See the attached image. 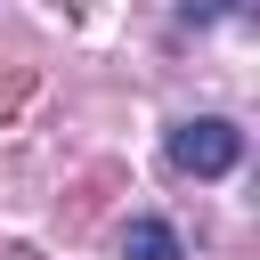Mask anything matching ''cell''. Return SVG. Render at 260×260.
I'll list each match as a JSON object with an SVG mask.
<instances>
[{
  "label": "cell",
  "instance_id": "1",
  "mask_svg": "<svg viewBox=\"0 0 260 260\" xmlns=\"http://www.w3.org/2000/svg\"><path fill=\"white\" fill-rule=\"evenodd\" d=\"M171 162H179V171H195V179H228V171L244 162V130H236V122H219V114H195V122H179V130H171Z\"/></svg>",
  "mask_w": 260,
  "mask_h": 260
},
{
  "label": "cell",
  "instance_id": "2",
  "mask_svg": "<svg viewBox=\"0 0 260 260\" xmlns=\"http://www.w3.org/2000/svg\"><path fill=\"white\" fill-rule=\"evenodd\" d=\"M122 260H179V236L162 219H130L122 228Z\"/></svg>",
  "mask_w": 260,
  "mask_h": 260
}]
</instances>
